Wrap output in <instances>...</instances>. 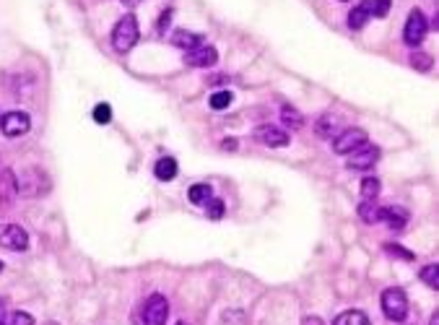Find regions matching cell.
Instances as JSON below:
<instances>
[{
    "mask_svg": "<svg viewBox=\"0 0 439 325\" xmlns=\"http://www.w3.org/2000/svg\"><path fill=\"white\" fill-rule=\"evenodd\" d=\"M211 195H213V190H211V185H206V182H198V185H193V187L187 190V198H190L193 206H206L208 200H211Z\"/></svg>",
    "mask_w": 439,
    "mask_h": 325,
    "instance_id": "17",
    "label": "cell"
},
{
    "mask_svg": "<svg viewBox=\"0 0 439 325\" xmlns=\"http://www.w3.org/2000/svg\"><path fill=\"white\" fill-rule=\"evenodd\" d=\"M141 0H122V5H128V8H135Z\"/></svg>",
    "mask_w": 439,
    "mask_h": 325,
    "instance_id": "35",
    "label": "cell"
},
{
    "mask_svg": "<svg viewBox=\"0 0 439 325\" xmlns=\"http://www.w3.org/2000/svg\"><path fill=\"white\" fill-rule=\"evenodd\" d=\"M338 130H341V122H338V117L333 115H320L317 117V122H315V133L325 138V141H333L338 135Z\"/></svg>",
    "mask_w": 439,
    "mask_h": 325,
    "instance_id": "14",
    "label": "cell"
},
{
    "mask_svg": "<svg viewBox=\"0 0 439 325\" xmlns=\"http://www.w3.org/2000/svg\"><path fill=\"white\" fill-rule=\"evenodd\" d=\"M367 21H369V13H367L364 5H356V8L349 13V26L354 29V31H356V29H364Z\"/></svg>",
    "mask_w": 439,
    "mask_h": 325,
    "instance_id": "24",
    "label": "cell"
},
{
    "mask_svg": "<svg viewBox=\"0 0 439 325\" xmlns=\"http://www.w3.org/2000/svg\"><path fill=\"white\" fill-rule=\"evenodd\" d=\"M16 198H18V177L13 169H3L0 172V208H11Z\"/></svg>",
    "mask_w": 439,
    "mask_h": 325,
    "instance_id": "12",
    "label": "cell"
},
{
    "mask_svg": "<svg viewBox=\"0 0 439 325\" xmlns=\"http://www.w3.org/2000/svg\"><path fill=\"white\" fill-rule=\"evenodd\" d=\"M380 180L377 177H364L362 180V200H375L377 195H380Z\"/></svg>",
    "mask_w": 439,
    "mask_h": 325,
    "instance_id": "23",
    "label": "cell"
},
{
    "mask_svg": "<svg viewBox=\"0 0 439 325\" xmlns=\"http://www.w3.org/2000/svg\"><path fill=\"white\" fill-rule=\"evenodd\" d=\"M154 174H156V180H161V182L174 180V177H177V161H174L172 156L159 159V161L154 164Z\"/></svg>",
    "mask_w": 439,
    "mask_h": 325,
    "instance_id": "16",
    "label": "cell"
},
{
    "mask_svg": "<svg viewBox=\"0 0 439 325\" xmlns=\"http://www.w3.org/2000/svg\"><path fill=\"white\" fill-rule=\"evenodd\" d=\"M281 122H284L286 128H291V130H299V128H304V117H302V112L299 109H294V107H281Z\"/></svg>",
    "mask_w": 439,
    "mask_h": 325,
    "instance_id": "19",
    "label": "cell"
},
{
    "mask_svg": "<svg viewBox=\"0 0 439 325\" xmlns=\"http://www.w3.org/2000/svg\"><path fill=\"white\" fill-rule=\"evenodd\" d=\"M302 325H323V320H320L317 315H310V317H304V320H302Z\"/></svg>",
    "mask_w": 439,
    "mask_h": 325,
    "instance_id": "33",
    "label": "cell"
},
{
    "mask_svg": "<svg viewBox=\"0 0 439 325\" xmlns=\"http://www.w3.org/2000/svg\"><path fill=\"white\" fill-rule=\"evenodd\" d=\"M172 44L174 47H182V50H195V47H200L203 44V34H195V31H185V29H177L174 34H172Z\"/></svg>",
    "mask_w": 439,
    "mask_h": 325,
    "instance_id": "15",
    "label": "cell"
},
{
    "mask_svg": "<svg viewBox=\"0 0 439 325\" xmlns=\"http://www.w3.org/2000/svg\"><path fill=\"white\" fill-rule=\"evenodd\" d=\"M94 122H99V125H109L112 122V107L107 102L94 107Z\"/></svg>",
    "mask_w": 439,
    "mask_h": 325,
    "instance_id": "26",
    "label": "cell"
},
{
    "mask_svg": "<svg viewBox=\"0 0 439 325\" xmlns=\"http://www.w3.org/2000/svg\"><path fill=\"white\" fill-rule=\"evenodd\" d=\"M380 307H382V315L388 317L390 323H405L408 317V297L405 291L393 286V289H385L382 297H380Z\"/></svg>",
    "mask_w": 439,
    "mask_h": 325,
    "instance_id": "1",
    "label": "cell"
},
{
    "mask_svg": "<svg viewBox=\"0 0 439 325\" xmlns=\"http://www.w3.org/2000/svg\"><path fill=\"white\" fill-rule=\"evenodd\" d=\"M167 317H169V302L164 294H151L146 299L143 304V312H141V323L143 325H167Z\"/></svg>",
    "mask_w": 439,
    "mask_h": 325,
    "instance_id": "4",
    "label": "cell"
},
{
    "mask_svg": "<svg viewBox=\"0 0 439 325\" xmlns=\"http://www.w3.org/2000/svg\"><path fill=\"white\" fill-rule=\"evenodd\" d=\"M50 193V177L42 172V169L31 167L26 169L18 180V195L24 198H39V195Z\"/></svg>",
    "mask_w": 439,
    "mask_h": 325,
    "instance_id": "3",
    "label": "cell"
},
{
    "mask_svg": "<svg viewBox=\"0 0 439 325\" xmlns=\"http://www.w3.org/2000/svg\"><path fill=\"white\" fill-rule=\"evenodd\" d=\"M177 325H187V323H177Z\"/></svg>",
    "mask_w": 439,
    "mask_h": 325,
    "instance_id": "38",
    "label": "cell"
},
{
    "mask_svg": "<svg viewBox=\"0 0 439 325\" xmlns=\"http://www.w3.org/2000/svg\"><path fill=\"white\" fill-rule=\"evenodd\" d=\"M429 31V21L424 11L421 8H414V11L408 13V21H405V29H403V42L408 44V47H418L424 37H427Z\"/></svg>",
    "mask_w": 439,
    "mask_h": 325,
    "instance_id": "5",
    "label": "cell"
},
{
    "mask_svg": "<svg viewBox=\"0 0 439 325\" xmlns=\"http://www.w3.org/2000/svg\"><path fill=\"white\" fill-rule=\"evenodd\" d=\"M333 325H372V323H369V317L362 310H346L333 320Z\"/></svg>",
    "mask_w": 439,
    "mask_h": 325,
    "instance_id": "18",
    "label": "cell"
},
{
    "mask_svg": "<svg viewBox=\"0 0 439 325\" xmlns=\"http://www.w3.org/2000/svg\"><path fill=\"white\" fill-rule=\"evenodd\" d=\"M169 18H172V11H164L159 16V31H161V34H164V29L169 26Z\"/></svg>",
    "mask_w": 439,
    "mask_h": 325,
    "instance_id": "31",
    "label": "cell"
},
{
    "mask_svg": "<svg viewBox=\"0 0 439 325\" xmlns=\"http://www.w3.org/2000/svg\"><path fill=\"white\" fill-rule=\"evenodd\" d=\"M31 128V117L21 112V109H13V112H5L0 117V130L5 138H18V135H26Z\"/></svg>",
    "mask_w": 439,
    "mask_h": 325,
    "instance_id": "8",
    "label": "cell"
},
{
    "mask_svg": "<svg viewBox=\"0 0 439 325\" xmlns=\"http://www.w3.org/2000/svg\"><path fill=\"white\" fill-rule=\"evenodd\" d=\"M47 325H57V323H47Z\"/></svg>",
    "mask_w": 439,
    "mask_h": 325,
    "instance_id": "39",
    "label": "cell"
},
{
    "mask_svg": "<svg viewBox=\"0 0 439 325\" xmlns=\"http://www.w3.org/2000/svg\"><path fill=\"white\" fill-rule=\"evenodd\" d=\"M364 8H367V13H369V18H385L390 13V0H364L362 3Z\"/></svg>",
    "mask_w": 439,
    "mask_h": 325,
    "instance_id": "20",
    "label": "cell"
},
{
    "mask_svg": "<svg viewBox=\"0 0 439 325\" xmlns=\"http://www.w3.org/2000/svg\"><path fill=\"white\" fill-rule=\"evenodd\" d=\"M216 60H219V52L206 42L195 50L185 52V65H190V68H211V65H216Z\"/></svg>",
    "mask_w": 439,
    "mask_h": 325,
    "instance_id": "10",
    "label": "cell"
},
{
    "mask_svg": "<svg viewBox=\"0 0 439 325\" xmlns=\"http://www.w3.org/2000/svg\"><path fill=\"white\" fill-rule=\"evenodd\" d=\"M380 213H382V208L375 206V200H362V206H359V216H362L367 224H377V221H380Z\"/></svg>",
    "mask_w": 439,
    "mask_h": 325,
    "instance_id": "21",
    "label": "cell"
},
{
    "mask_svg": "<svg viewBox=\"0 0 439 325\" xmlns=\"http://www.w3.org/2000/svg\"><path fill=\"white\" fill-rule=\"evenodd\" d=\"M429 325H439V312H434V315H431V320H429Z\"/></svg>",
    "mask_w": 439,
    "mask_h": 325,
    "instance_id": "36",
    "label": "cell"
},
{
    "mask_svg": "<svg viewBox=\"0 0 439 325\" xmlns=\"http://www.w3.org/2000/svg\"><path fill=\"white\" fill-rule=\"evenodd\" d=\"M221 148H224V151H234V148H237V141H234V138H226V141H221Z\"/></svg>",
    "mask_w": 439,
    "mask_h": 325,
    "instance_id": "32",
    "label": "cell"
},
{
    "mask_svg": "<svg viewBox=\"0 0 439 325\" xmlns=\"http://www.w3.org/2000/svg\"><path fill=\"white\" fill-rule=\"evenodd\" d=\"M232 102H234V96H232V91H229V89L216 91V94L211 96V107H213V109H229V107H232Z\"/></svg>",
    "mask_w": 439,
    "mask_h": 325,
    "instance_id": "25",
    "label": "cell"
},
{
    "mask_svg": "<svg viewBox=\"0 0 439 325\" xmlns=\"http://www.w3.org/2000/svg\"><path fill=\"white\" fill-rule=\"evenodd\" d=\"M5 325H34V317L29 312H11L5 317Z\"/></svg>",
    "mask_w": 439,
    "mask_h": 325,
    "instance_id": "29",
    "label": "cell"
},
{
    "mask_svg": "<svg viewBox=\"0 0 439 325\" xmlns=\"http://www.w3.org/2000/svg\"><path fill=\"white\" fill-rule=\"evenodd\" d=\"M408 211L403 206H385L382 208V213H380V221H385L390 229H395V232H401L408 226Z\"/></svg>",
    "mask_w": 439,
    "mask_h": 325,
    "instance_id": "13",
    "label": "cell"
},
{
    "mask_svg": "<svg viewBox=\"0 0 439 325\" xmlns=\"http://www.w3.org/2000/svg\"><path fill=\"white\" fill-rule=\"evenodd\" d=\"M5 317H8V310H5V302L0 299V325H5Z\"/></svg>",
    "mask_w": 439,
    "mask_h": 325,
    "instance_id": "34",
    "label": "cell"
},
{
    "mask_svg": "<svg viewBox=\"0 0 439 325\" xmlns=\"http://www.w3.org/2000/svg\"><path fill=\"white\" fill-rule=\"evenodd\" d=\"M3 268H5V265H3V260H0V271H3Z\"/></svg>",
    "mask_w": 439,
    "mask_h": 325,
    "instance_id": "37",
    "label": "cell"
},
{
    "mask_svg": "<svg viewBox=\"0 0 439 325\" xmlns=\"http://www.w3.org/2000/svg\"><path fill=\"white\" fill-rule=\"evenodd\" d=\"M0 247L11 252H24L29 250V234L18 224H0Z\"/></svg>",
    "mask_w": 439,
    "mask_h": 325,
    "instance_id": "7",
    "label": "cell"
},
{
    "mask_svg": "<svg viewBox=\"0 0 439 325\" xmlns=\"http://www.w3.org/2000/svg\"><path fill=\"white\" fill-rule=\"evenodd\" d=\"M206 206H208V219H221V216H224V211H226V206H224V200H221V198H211Z\"/></svg>",
    "mask_w": 439,
    "mask_h": 325,
    "instance_id": "28",
    "label": "cell"
},
{
    "mask_svg": "<svg viewBox=\"0 0 439 325\" xmlns=\"http://www.w3.org/2000/svg\"><path fill=\"white\" fill-rule=\"evenodd\" d=\"M421 281L429 286V289H439V265L437 263H429L421 268Z\"/></svg>",
    "mask_w": 439,
    "mask_h": 325,
    "instance_id": "22",
    "label": "cell"
},
{
    "mask_svg": "<svg viewBox=\"0 0 439 325\" xmlns=\"http://www.w3.org/2000/svg\"><path fill=\"white\" fill-rule=\"evenodd\" d=\"M411 68L416 70H431V55L427 52H411Z\"/></svg>",
    "mask_w": 439,
    "mask_h": 325,
    "instance_id": "27",
    "label": "cell"
},
{
    "mask_svg": "<svg viewBox=\"0 0 439 325\" xmlns=\"http://www.w3.org/2000/svg\"><path fill=\"white\" fill-rule=\"evenodd\" d=\"M380 146L375 143H364L362 148H356V151H351L349 154V169H359V172H367V169H372L380 161Z\"/></svg>",
    "mask_w": 439,
    "mask_h": 325,
    "instance_id": "9",
    "label": "cell"
},
{
    "mask_svg": "<svg viewBox=\"0 0 439 325\" xmlns=\"http://www.w3.org/2000/svg\"><path fill=\"white\" fill-rule=\"evenodd\" d=\"M364 143H369L367 130L346 128V130H341L336 138H333V151L341 154V156H346V154H351V151H356V148H362Z\"/></svg>",
    "mask_w": 439,
    "mask_h": 325,
    "instance_id": "6",
    "label": "cell"
},
{
    "mask_svg": "<svg viewBox=\"0 0 439 325\" xmlns=\"http://www.w3.org/2000/svg\"><path fill=\"white\" fill-rule=\"evenodd\" d=\"M252 135H255V141L268 146V148H284V146H289V133L276 128V125H260Z\"/></svg>",
    "mask_w": 439,
    "mask_h": 325,
    "instance_id": "11",
    "label": "cell"
},
{
    "mask_svg": "<svg viewBox=\"0 0 439 325\" xmlns=\"http://www.w3.org/2000/svg\"><path fill=\"white\" fill-rule=\"evenodd\" d=\"M393 258H403V260H414V252H408V250H403V245H385Z\"/></svg>",
    "mask_w": 439,
    "mask_h": 325,
    "instance_id": "30",
    "label": "cell"
},
{
    "mask_svg": "<svg viewBox=\"0 0 439 325\" xmlns=\"http://www.w3.org/2000/svg\"><path fill=\"white\" fill-rule=\"evenodd\" d=\"M138 39H141V29H138L135 16H133V13L122 16L115 24V29H112V47H115L117 52H128L135 47Z\"/></svg>",
    "mask_w": 439,
    "mask_h": 325,
    "instance_id": "2",
    "label": "cell"
}]
</instances>
